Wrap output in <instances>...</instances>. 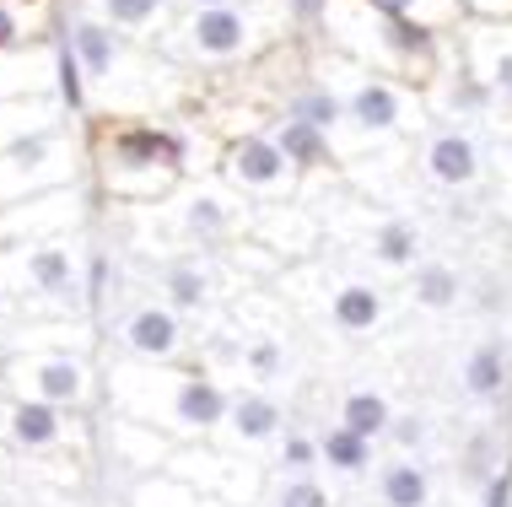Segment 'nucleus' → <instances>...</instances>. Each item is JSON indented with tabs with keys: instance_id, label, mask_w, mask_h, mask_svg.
Instances as JSON below:
<instances>
[{
	"instance_id": "1",
	"label": "nucleus",
	"mask_w": 512,
	"mask_h": 507,
	"mask_svg": "<svg viewBox=\"0 0 512 507\" xmlns=\"http://www.w3.org/2000/svg\"><path fill=\"white\" fill-rule=\"evenodd\" d=\"M65 38H71L81 76H87V119H162V108L184 103L189 71L168 60L157 44H141L130 33H114L92 11L60 17Z\"/></svg>"
},
{
	"instance_id": "2",
	"label": "nucleus",
	"mask_w": 512,
	"mask_h": 507,
	"mask_svg": "<svg viewBox=\"0 0 512 507\" xmlns=\"http://www.w3.org/2000/svg\"><path fill=\"white\" fill-rule=\"evenodd\" d=\"M308 65L340 92V103H345V130L335 135V162L340 168L362 162L367 152H383V146L421 141V130L432 125V108H426V98L415 87L367 71V65L345 60V54H335L329 44H313Z\"/></svg>"
},
{
	"instance_id": "3",
	"label": "nucleus",
	"mask_w": 512,
	"mask_h": 507,
	"mask_svg": "<svg viewBox=\"0 0 512 507\" xmlns=\"http://www.w3.org/2000/svg\"><path fill=\"white\" fill-rule=\"evenodd\" d=\"M87 173L119 205H162L195 173L184 135L162 119H92L87 125Z\"/></svg>"
},
{
	"instance_id": "4",
	"label": "nucleus",
	"mask_w": 512,
	"mask_h": 507,
	"mask_svg": "<svg viewBox=\"0 0 512 507\" xmlns=\"http://www.w3.org/2000/svg\"><path fill=\"white\" fill-rule=\"evenodd\" d=\"M297 38L286 0H232V6L178 11V22L157 38V49L184 71H227V65H259Z\"/></svg>"
},
{
	"instance_id": "5",
	"label": "nucleus",
	"mask_w": 512,
	"mask_h": 507,
	"mask_svg": "<svg viewBox=\"0 0 512 507\" xmlns=\"http://www.w3.org/2000/svg\"><path fill=\"white\" fill-rule=\"evenodd\" d=\"M318 38L335 54L367 65L378 76H394L405 87L426 92L442 65V44L448 33H426L421 22H405L394 11H378L372 0H324L318 17Z\"/></svg>"
},
{
	"instance_id": "6",
	"label": "nucleus",
	"mask_w": 512,
	"mask_h": 507,
	"mask_svg": "<svg viewBox=\"0 0 512 507\" xmlns=\"http://www.w3.org/2000/svg\"><path fill=\"white\" fill-rule=\"evenodd\" d=\"M114 405H119V416H135L146 427L168 432L173 443H205V437L221 432L232 394L211 373L124 362V367H114Z\"/></svg>"
},
{
	"instance_id": "7",
	"label": "nucleus",
	"mask_w": 512,
	"mask_h": 507,
	"mask_svg": "<svg viewBox=\"0 0 512 507\" xmlns=\"http://www.w3.org/2000/svg\"><path fill=\"white\" fill-rule=\"evenodd\" d=\"M81 173H87V130L76 135V125H49L38 135H22L0 146V211L44 189L81 184Z\"/></svg>"
},
{
	"instance_id": "8",
	"label": "nucleus",
	"mask_w": 512,
	"mask_h": 507,
	"mask_svg": "<svg viewBox=\"0 0 512 507\" xmlns=\"http://www.w3.org/2000/svg\"><path fill=\"white\" fill-rule=\"evenodd\" d=\"M157 211V222H168L189 249H227V243L248 238V200L227 184H200V178H184V189H173L162 205H146Z\"/></svg>"
},
{
	"instance_id": "9",
	"label": "nucleus",
	"mask_w": 512,
	"mask_h": 507,
	"mask_svg": "<svg viewBox=\"0 0 512 507\" xmlns=\"http://www.w3.org/2000/svg\"><path fill=\"white\" fill-rule=\"evenodd\" d=\"M216 178L227 189H238L243 200L275 205V200H302V168L275 146L270 130H243L232 135L227 146L216 152Z\"/></svg>"
},
{
	"instance_id": "10",
	"label": "nucleus",
	"mask_w": 512,
	"mask_h": 507,
	"mask_svg": "<svg viewBox=\"0 0 512 507\" xmlns=\"http://www.w3.org/2000/svg\"><path fill=\"white\" fill-rule=\"evenodd\" d=\"M0 389L17 400L81 410L92 400V362L81 351H11L0 362Z\"/></svg>"
},
{
	"instance_id": "11",
	"label": "nucleus",
	"mask_w": 512,
	"mask_h": 507,
	"mask_svg": "<svg viewBox=\"0 0 512 507\" xmlns=\"http://www.w3.org/2000/svg\"><path fill=\"white\" fill-rule=\"evenodd\" d=\"M410 173L415 184H432L437 195H469L486 178V146L469 125L453 119H432L421 130V141L410 146Z\"/></svg>"
},
{
	"instance_id": "12",
	"label": "nucleus",
	"mask_w": 512,
	"mask_h": 507,
	"mask_svg": "<svg viewBox=\"0 0 512 507\" xmlns=\"http://www.w3.org/2000/svg\"><path fill=\"white\" fill-rule=\"evenodd\" d=\"M81 276H87V254L71 243V232L0 249V281L11 297H81Z\"/></svg>"
},
{
	"instance_id": "13",
	"label": "nucleus",
	"mask_w": 512,
	"mask_h": 507,
	"mask_svg": "<svg viewBox=\"0 0 512 507\" xmlns=\"http://www.w3.org/2000/svg\"><path fill=\"white\" fill-rule=\"evenodd\" d=\"M421 98H426V108H432V119H453V125H480V119L502 114V103L491 98V87L475 76V65L464 60L459 33H448V44H442V65H437L432 87H426Z\"/></svg>"
},
{
	"instance_id": "14",
	"label": "nucleus",
	"mask_w": 512,
	"mask_h": 507,
	"mask_svg": "<svg viewBox=\"0 0 512 507\" xmlns=\"http://www.w3.org/2000/svg\"><path fill=\"white\" fill-rule=\"evenodd\" d=\"M87 189L65 184V189H44L33 200H17L0 211V249L11 243H33V238H60V232H76L87 222Z\"/></svg>"
},
{
	"instance_id": "15",
	"label": "nucleus",
	"mask_w": 512,
	"mask_h": 507,
	"mask_svg": "<svg viewBox=\"0 0 512 507\" xmlns=\"http://www.w3.org/2000/svg\"><path fill=\"white\" fill-rule=\"evenodd\" d=\"M248 238H254L259 249H270L275 259H308L318 243H324V222H318V211H308L302 200H275V205H254Z\"/></svg>"
},
{
	"instance_id": "16",
	"label": "nucleus",
	"mask_w": 512,
	"mask_h": 507,
	"mask_svg": "<svg viewBox=\"0 0 512 507\" xmlns=\"http://www.w3.org/2000/svg\"><path fill=\"white\" fill-rule=\"evenodd\" d=\"M119 346L130 362L173 367L178 356H184V319H178V308H168V303H135L119 319Z\"/></svg>"
},
{
	"instance_id": "17",
	"label": "nucleus",
	"mask_w": 512,
	"mask_h": 507,
	"mask_svg": "<svg viewBox=\"0 0 512 507\" xmlns=\"http://www.w3.org/2000/svg\"><path fill=\"white\" fill-rule=\"evenodd\" d=\"M0 443L22 448V454H54V448L71 443V421H65L60 405L6 394V400H0Z\"/></svg>"
},
{
	"instance_id": "18",
	"label": "nucleus",
	"mask_w": 512,
	"mask_h": 507,
	"mask_svg": "<svg viewBox=\"0 0 512 507\" xmlns=\"http://www.w3.org/2000/svg\"><path fill=\"white\" fill-rule=\"evenodd\" d=\"M459 44L475 76L491 87V98L512 114V22H464Z\"/></svg>"
},
{
	"instance_id": "19",
	"label": "nucleus",
	"mask_w": 512,
	"mask_h": 507,
	"mask_svg": "<svg viewBox=\"0 0 512 507\" xmlns=\"http://www.w3.org/2000/svg\"><path fill=\"white\" fill-rule=\"evenodd\" d=\"M324 313L345 335H372L383 319H389V297H383L372 281L340 276V281H329V292H324Z\"/></svg>"
},
{
	"instance_id": "20",
	"label": "nucleus",
	"mask_w": 512,
	"mask_h": 507,
	"mask_svg": "<svg viewBox=\"0 0 512 507\" xmlns=\"http://www.w3.org/2000/svg\"><path fill=\"white\" fill-rule=\"evenodd\" d=\"M362 254L372 259L378 270H394V276H410L421 265V227L410 216H367V238H362Z\"/></svg>"
},
{
	"instance_id": "21",
	"label": "nucleus",
	"mask_w": 512,
	"mask_h": 507,
	"mask_svg": "<svg viewBox=\"0 0 512 507\" xmlns=\"http://www.w3.org/2000/svg\"><path fill=\"white\" fill-rule=\"evenodd\" d=\"M168 475H178V481H189V486H200V491H211V497H221L227 507L243 502V491L232 486L238 464H232L227 454H216V448H205V443H178L173 459H168Z\"/></svg>"
},
{
	"instance_id": "22",
	"label": "nucleus",
	"mask_w": 512,
	"mask_h": 507,
	"mask_svg": "<svg viewBox=\"0 0 512 507\" xmlns=\"http://www.w3.org/2000/svg\"><path fill=\"white\" fill-rule=\"evenodd\" d=\"M162 297H168V308H178V313L211 308L216 281H211V259H205V249H184V254L162 259Z\"/></svg>"
},
{
	"instance_id": "23",
	"label": "nucleus",
	"mask_w": 512,
	"mask_h": 507,
	"mask_svg": "<svg viewBox=\"0 0 512 507\" xmlns=\"http://www.w3.org/2000/svg\"><path fill=\"white\" fill-rule=\"evenodd\" d=\"M270 135H275V146H281V152L302 168V178H318V173H335V168H340L329 130L308 125V119H297V114H270Z\"/></svg>"
},
{
	"instance_id": "24",
	"label": "nucleus",
	"mask_w": 512,
	"mask_h": 507,
	"mask_svg": "<svg viewBox=\"0 0 512 507\" xmlns=\"http://www.w3.org/2000/svg\"><path fill=\"white\" fill-rule=\"evenodd\" d=\"M87 11H92L98 22H108L114 33L141 38V44H157V38L178 22V6H173V0H87Z\"/></svg>"
},
{
	"instance_id": "25",
	"label": "nucleus",
	"mask_w": 512,
	"mask_h": 507,
	"mask_svg": "<svg viewBox=\"0 0 512 507\" xmlns=\"http://www.w3.org/2000/svg\"><path fill=\"white\" fill-rule=\"evenodd\" d=\"M221 432H227V443H238V448L270 443V437H281V400H275V394H265V389H243V394H232Z\"/></svg>"
},
{
	"instance_id": "26",
	"label": "nucleus",
	"mask_w": 512,
	"mask_h": 507,
	"mask_svg": "<svg viewBox=\"0 0 512 507\" xmlns=\"http://www.w3.org/2000/svg\"><path fill=\"white\" fill-rule=\"evenodd\" d=\"M108 443H114V454H119V470H135V475L168 470V459L178 448L168 432L146 427V421H135V416H119L114 427H108Z\"/></svg>"
},
{
	"instance_id": "27",
	"label": "nucleus",
	"mask_w": 512,
	"mask_h": 507,
	"mask_svg": "<svg viewBox=\"0 0 512 507\" xmlns=\"http://www.w3.org/2000/svg\"><path fill=\"white\" fill-rule=\"evenodd\" d=\"M38 92H54V38L0 54V103L38 98Z\"/></svg>"
},
{
	"instance_id": "28",
	"label": "nucleus",
	"mask_w": 512,
	"mask_h": 507,
	"mask_svg": "<svg viewBox=\"0 0 512 507\" xmlns=\"http://www.w3.org/2000/svg\"><path fill=\"white\" fill-rule=\"evenodd\" d=\"M54 11L49 0H0V54L27 49V44H49L54 38Z\"/></svg>"
},
{
	"instance_id": "29",
	"label": "nucleus",
	"mask_w": 512,
	"mask_h": 507,
	"mask_svg": "<svg viewBox=\"0 0 512 507\" xmlns=\"http://www.w3.org/2000/svg\"><path fill=\"white\" fill-rule=\"evenodd\" d=\"M464 297V276L453 259H421L410 270V303L426 308V313H448L453 303Z\"/></svg>"
},
{
	"instance_id": "30",
	"label": "nucleus",
	"mask_w": 512,
	"mask_h": 507,
	"mask_svg": "<svg viewBox=\"0 0 512 507\" xmlns=\"http://www.w3.org/2000/svg\"><path fill=\"white\" fill-rule=\"evenodd\" d=\"M459 383H464L469 400H496V394H502V383H507V351L496 346V340H480V346L464 356Z\"/></svg>"
},
{
	"instance_id": "31",
	"label": "nucleus",
	"mask_w": 512,
	"mask_h": 507,
	"mask_svg": "<svg viewBox=\"0 0 512 507\" xmlns=\"http://www.w3.org/2000/svg\"><path fill=\"white\" fill-rule=\"evenodd\" d=\"M378 497H383V507H426L432 502V475L415 459H394L378 475Z\"/></svg>"
},
{
	"instance_id": "32",
	"label": "nucleus",
	"mask_w": 512,
	"mask_h": 507,
	"mask_svg": "<svg viewBox=\"0 0 512 507\" xmlns=\"http://www.w3.org/2000/svg\"><path fill=\"white\" fill-rule=\"evenodd\" d=\"M340 427H351L356 437H389V427H394V405L383 400L378 389H351L340 400Z\"/></svg>"
},
{
	"instance_id": "33",
	"label": "nucleus",
	"mask_w": 512,
	"mask_h": 507,
	"mask_svg": "<svg viewBox=\"0 0 512 507\" xmlns=\"http://www.w3.org/2000/svg\"><path fill=\"white\" fill-rule=\"evenodd\" d=\"M135 507H227L221 497H211V491H200V486H189V481H178V475H146L141 486H135Z\"/></svg>"
},
{
	"instance_id": "34",
	"label": "nucleus",
	"mask_w": 512,
	"mask_h": 507,
	"mask_svg": "<svg viewBox=\"0 0 512 507\" xmlns=\"http://www.w3.org/2000/svg\"><path fill=\"white\" fill-rule=\"evenodd\" d=\"M372 6L394 11V17H405V22H421L426 33H459L469 22L459 0H372Z\"/></svg>"
},
{
	"instance_id": "35",
	"label": "nucleus",
	"mask_w": 512,
	"mask_h": 507,
	"mask_svg": "<svg viewBox=\"0 0 512 507\" xmlns=\"http://www.w3.org/2000/svg\"><path fill=\"white\" fill-rule=\"evenodd\" d=\"M318 459L335 475H362V470H372V437H356L351 427H329L318 437Z\"/></svg>"
},
{
	"instance_id": "36",
	"label": "nucleus",
	"mask_w": 512,
	"mask_h": 507,
	"mask_svg": "<svg viewBox=\"0 0 512 507\" xmlns=\"http://www.w3.org/2000/svg\"><path fill=\"white\" fill-rule=\"evenodd\" d=\"M313 464H324V459H318V437H308V432H281V470L313 475Z\"/></svg>"
},
{
	"instance_id": "37",
	"label": "nucleus",
	"mask_w": 512,
	"mask_h": 507,
	"mask_svg": "<svg viewBox=\"0 0 512 507\" xmlns=\"http://www.w3.org/2000/svg\"><path fill=\"white\" fill-rule=\"evenodd\" d=\"M275 507H329V491L318 475H292L281 486V497H275Z\"/></svg>"
},
{
	"instance_id": "38",
	"label": "nucleus",
	"mask_w": 512,
	"mask_h": 507,
	"mask_svg": "<svg viewBox=\"0 0 512 507\" xmlns=\"http://www.w3.org/2000/svg\"><path fill=\"white\" fill-rule=\"evenodd\" d=\"M243 373H254V378H275V373H281V340H275V335L248 340V351H243Z\"/></svg>"
},
{
	"instance_id": "39",
	"label": "nucleus",
	"mask_w": 512,
	"mask_h": 507,
	"mask_svg": "<svg viewBox=\"0 0 512 507\" xmlns=\"http://www.w3.org/2000/svg\"><path fill=\"white\" fill-rule=\"evenodd\" d=\"M480 507H512V464H502V470L486 481V491H480Z\"/></svg>"
},
{
	"instance_id": "40",
	"label": "nucleus",
	"mask_w": 512,
	"mask_h": 507,
	"mask_svg": "<svg viewBox=\"0 0 512 507\" xmlns=\"http://www.w3.org/2000/svg\"><path fill=\"white\" fill-rule=\"evenodd\" d=\"M389 437H394L399 448H421V443H426V421H421V416H394Z\"/></svg>"
},
{
	"instance_id": "41",
	"label": "nucleus",
	"mask_w": 512,
	"mask_h": 507,
	"mask_svg": "<svg viewBox=\"0 0 512 507\" xmlns=\"http://www.w3.org/2000/svg\"><path fill=\"white\" fill-rule=\"evenodd\" d=\"M178 11H205V6H232V0H173Z\"/></svg>"
}]
</instances>
